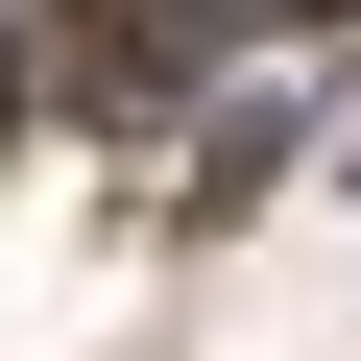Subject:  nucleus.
<instances>
[{
	"label": "nucleus",
	"mask_w": 361,
	"mask_h": 361,
	"mask_svg": "<svg viewBox=\"0 0 361 361\" xmlns=\"http://www.w3.org/2000/svg\"><path fill=\"white\" fill-rule=\"evenodd\" d=\"M0 121H25V49H0Z\"/></svg>",
	"instance_id": "nucleus-1"
}]
</instances>
